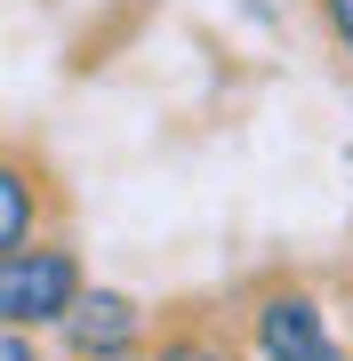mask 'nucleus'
Listing matches in <instances>:
<instances>
[{
    "instance_id": "obj_1",
    "label": "nucleus",
    "mask_w": 353,
    "mask_h": 361,
    "mask_svg": "<svg viewBox=\"0 0 353 361\" xmlns=\"http://www.w3.org/2000/svg\"><path fill=\"white\" fill-rule=\"evenodd\" d=\"M80 297H89V273H80V249L65 233L0 257V322L8 329H65Z\"/></svg>"
},
{
    "instance_id": "obj_3",
    "label": "nucleus",
    "mask_w": 353,
    "mask_h": 361,
    "mask_svg": "<svg viewBox=\"0 0 353 361\" xmlns=\"http://www.w3.org/2000/svg\"><path fill=\"white\" fill-rule=\"evenodd\" d=\"M65 345L73 361H129V353H153V337H144V305L129 289H89L80 297V313L65 322Z\"/></svg>"
},
{
    "instance_id": "obj_7",
    "label": "nucleus",
    "mask_w": 353,
    "mask_h": 361,
    "mask_svg": "<svg viewBox=\"0 0 353 361\" xmlns=\"http://www.w3.org/2000/svg\"><path fill=\"white\" fill-rule=\"evenodd\" d=\"M0 361H40V345H32V329H0Z\"/></svg>"
},
{
    "instance_id": "obj_4",
    "label": "nucleus",
    "mask_w": 353,
    "mask_h": 361,
    "mask_svg": "<svg viewBox=\"0 0 353 361\" xmlns=\"http://www.w3.org/2000/svg\"><path fill=\"white\" fill-rule=\"evenodd\" d=\"M32 209H40V169L25 145H8V161H0V249H32Z\"/></svg>"
},
{
    "instance_id": "obj_6",
    "label": "nucleus",
    "mask_w": 353,
    "mask_h": 361,
    "mask_svg": "<svg viewBox=\"0 0 353 361\" xmlns=\"http://www.w3.org/2000/svg\"><path fill=\"white\" fill-rule=\"evenodd\" d=\"M321 16H329V32H337V49L353 56V0H321Z\"/></svg>"
},
{
    "instance_id": "obj_5",
    "label": "nucleus",
    "mask_w": 353,
    "mask_h": 361,
    "mask_svg": "<svg viewBox=\"0 0 353 361\" xmlns=\"http://www.w3.org/2000/svg\"><path fill=\"white\" fill-rule=\"evenodd\" d=\"M144 361H241V353L225 345V337L201 322V313H177V322L153 337V353H144Z\"/></svg>"
},
{
    "instance_id": "obj_2",
    "label": "nucleus",
    "mask_w": 353,
    "mask_h": 361,
    "mask_svg": "<svg viewBox=\"0 0 353 361\" xmlns=\"http://www.w3.org/2000/svg\"><path fill=\"white\" fill-rule=\"evenodd\" d=\"M249 345L257 361H345V345L321 322V297L305 281H265L249 305Z\"/></svg>"
}]
</instances>
